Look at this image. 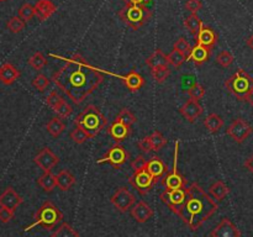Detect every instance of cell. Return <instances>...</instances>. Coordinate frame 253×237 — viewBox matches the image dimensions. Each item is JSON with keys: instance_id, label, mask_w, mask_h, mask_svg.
Here are the masks:
<instances>
[{"instance_id": "48", "label": "cell", "mask_w": 253, "mask_h": 237, "mask_svg": "<svg viewBox=\"0 0 253 237\" xmlns=\"http://www.w3.org/2000/svg\"><path fill=\"white\" fill-rule=\"evenodd\" d=\"M12 219H14V210H10L7 207L1 206V209H0V221L2 224H7Z\"/></svg>"}, {"instance_id": "43", "label": "cell", "mask_w": 253, "mask_h": 237, "mask_svg": "<svg viewBox=\"0 0 253 237\" xmlns=\"http://www.w3.org/2000/svg\"><path fill=\"white\" fill-rule=\"evenodd\" d=\"M53 111L58 115V118H67L69 115H72V113H73V108H72L66 100H62L61 103H59V105L57 106Z\"/></svg>"}, {"instance_id": "54", "label": "cell", "mask_w": 253, "mask_h": 237, "mask_svg": "<svg viewBox=\"0 0 253 237\" xmlns=\"http://www.w3.org/2000/svg\"><path fill=\"white\" fill-rule=\"evenodd\" d=\"M247 101H249L250 105H251L253 108V90L251 91V93H250V95L247 96Z\"/></svg>"}, {"instance_id": "23", "label": "cell", "mask_w": 253, "mask_h": 237, "mask_svg": "<svg viewBox=\"0 0 253 237\" xmlns=\"http://www.w3.org/2000/svg\"><path fill=\"white\" fill-rule=\"evenodd\" d=\"M20 71L11 63H4L0 67V81L5 85H11L19 79Z\"/></svg>"}, {"instance_id": "52", "label": "cell", "mask_w": 253, "mask_h": 237, "mask_svg": "<svg viewBox=\"0 0 253 237\" xmlns=\"http://www.w3.org/2000/svg\"><path fill=\"white\" fill-rule=\"evenodd\" d=\"M244 165L247 168V169H249L250 173H252L253 174V155L251 156V157H249L246 160H245Z\"/></svg>"}, {"instance_id": "3", "label": "cell", "mask_w": 253, "mask_h": 237, "mask_svg": "<svg viewBox=\"0 0 253 237\" xmlns=\"http://www.w3.org/2000/svg\"><path fill=\"white\" fill-rule=\"evenodd\" d=\"M73 122L76 126H81L83 130H85L90 138L96 137L99 132L108 125V120L104 114L93 104L86 106L78 116H76Z\"/></svg>"}, {"instance_id": "41", "label": "cell", "mask_w": 253, "mask_h": 237, "mask_svg": "<svg viewBox=\"0 0 253 237\" xmlns=\"http://www.w3.org/2000/svg\"><path fill=\"white\" fill-rule=\"evenodd\" d=\"M35 15H36L35 6H32V5L29 4V2H25V4L20 7L19 16L21 17L22 20H25V21H30Z\"/></svg>"}, {"instance_id": "17", "label": "cell", "mask_w": 253, "mask_h": 237, "mask_svg": "<svg viewBox=\"0 0 253 237\" xmlns=\"http://www.w3.org/2000/svg\"><path fill=\"white\" fill-rule=\"evenodd\" d=\"M108 133L118 143L123 142L124 140L128 137V136L132 133L130 125H126V123L121 122V121L115 120L110 126L108 127Z\"/></svg>"}, {"instance_id": "22", "label": "cell", "mask_w": 253, "mask_h": 237, "mask_svg": "<svg viewBox=\"0 0 253 237\" xmlns=\"http://www.w3.org/2000/svg\"><path fill=\"white\" fill-rule=\"evenodd\" d=\"M120 79H123L125 86L131 91V93H136V91L140 90V89L145 85V79H143V77L141 76L140 73H137L136 71H131L130 73H127L126 76L120 77Z\"/></svg>"}, {"instance_id": "33", "label": "cell", "mask_w": 253, "mask_h": 237, "mask_svg": "<svg viewBox=\"0 0 253 237\" xmlns=\"http://www.w3.org/2000/svg\"><path fill=\"white\" fill-rule=\"evenodd\" d=\"M152 77L158 84H162L167 80L168 77L170 76V68L167 66H158L156 68H152Z\"/></svg>"}, {"instance_id": "38", "label": "cell", "mask_w": 253, "mask_h": 237, "mask_svg": "<svg viewBox=\"0 0 253 237\" xmlns=\"http://www.w3.org/2000/svg\"><path fill=\"white\" fill-rule=\"evenodd\" d=\"M115 120L121 121V122L131 126L132 123H135L136 121H137V118H136L135 114H133L132 111L128 110V109H123V110L118 114V116L115 118Z\"/></svg>"}, {"instance_id": "45", "label": "cell", "mask_w": 253, "mask_h": 237, "mask_svg": "<svg viewBox=\"0 0 253 237\" xmlns=\"http://www.w3.org/2000/svg\"><path fill=\"white\" fill-rule=\"evenodd\" d=\"M173 49L182 52L183 54H185V56L188 57V54L192 51V47H190V43L184 39V37H179V39L174 42V44H173Z\"/></svg>"}, {"instance_id": "13", "label": "cell", "mask_w": 253, "mask_h": 237, "mask_svg": "<svg viewBox=\"0 0 253 237\" xmlns=\"http://www.w3.org/2000/svg\"><path fill=\"white\" fill-rule=\"evenodd\" d=\"M34 162L36 163V164L39 165V167L41 168L43 172H51V170L53 169L57 164H58L59 158H58V156L54 155V153L52 152L51 148L44 147V148H42L39 153H37L36 157H35V159H34Z\"/></svg>"}, {"instance_id": "37", "label": "cell", "mask_w": 253, "mask_h": 237, "mask_svg": "<svg viewBox=\"0 0 253 237\" xmlns=\"http://www.w3.org/2000/svg\"><path fill=\"white\" fill-rule=\"evenodd\" d=\"M150 138H151V142H152V147L155 152H158V151H160L161 148L165 147L166 143H167V140H166L165 136L157 130L153 131L152 135L150 136Z\"/></svg>"}, {"instance_id": "9", "label": "cell", "mask_w": 253, "mask_h": 237, "mask_svg": "<svg viewBox=\"0 0 253 237\" xmlns=\"http://www.w3.org/2000/svg\"><path fill=\"white\" fill-rule=\"evenodd\" d=\"M128 158H130V153L127 152V150L124 146H121L120 143L116 142V145H114L101 159L96 160V163H99V164H101V163H110L113 167L119 169L121 165L127 162Z\"/></svg>"}, {"instance_id": "6", "label": "cell", "mask_w": 253, "mask_h": 237, "mask_svg": "<svg viewBox=\"0 0 253 237\" xmlns=\"http://www.w3.org/2000/svg\"><path fill=\"white\" fill-rule=\"evenodd\" d=\"M63 220V212L56 206L52 201H44L43 204L40 206L35 214V222L32 226H40L43 227L44 230H52ZM31 226V227H32Z\"/></svg>"}, {"instance_id": "53", "label": "cell", "mask_w": 253, "mask_h": 237, "mask_svg": "<svg viewBox=\"0 0 253 237\" xmlns=\"http://www.w3.org/2000/svg\"><path fill=\"white\" fill-rule=\"evenodd\" d=\"M246 43H247V46H249L250 48H251L252 51H253V34L249 37V39L246 40Z\"/></svg>"}, {"instance_id": "24", "label": "cell", "mask_w": 253, "mask_h": 237, "mask_svg": "<svg viewBox=\"0 0 253 237\" xmlns=\"http://www.w3.org/2000/svg\"><path fill=\"white\" fill-rule=\"evenodd\" d=\"M147 170L158 182V180L162 179L163 175L168 172V167L160 157H152L147 162Z\"/></svg>"}, {"instance_id": "42", "label": "cell", "mask_w": 253, "mask_h": 237, "mask_svg": "<svg viewBox=\"0 0 253 237\" xmlns=\"http://www.w3.org/2000/svg\"><path fill=\"white\" fill-rule=\"evenodd\" d=\"M188 95L190 99H194V100H200L202 98H204L205 95V89L202 84L194 83L189 89H188Z\"/></svg>"}, {"instance_id": "55", "label": "cell", "mask_w": 253, "mask_h": 237, "mask_svg": "<svg viewBox=\"0 0 253 237\" xmlns=\"http://www.w3.org/2000/svg\"><path fill=\"white\" fill-rule=\"evenodd\" d=\"M1 1H5V0H0V2H1Z\"/></svg>"}, {"instance_id": "29", "label": "cell", "mask_w": 253, "mask_h": 237, "mask_svg": "<svg viewBox=\"0 0 253 237\" xmlns=\"http://www.w3.org/2000/svg\"><path fill=\"white\" fill-rule=\"evenodd\" d=\"M47 132L52 136V137H58L63 133V131L66 130V125H64L63 121L61 120V118H53L48 121V123L46 125Z\"/></svg>"}, {"instance_id": "51", "label": "cell", "mask_w": 253, "mask_h": 237, "mask_svg": "<svg viewBox=\"0 0 253 237\" xmlns=\"http://www.w3.org/2000/svg\"><path fill=\"white\" fill-rule=\"evenodd\" d=\"M125 4H132V5H145V6H147V5H150L151 2L153 1V0H123Z\"/></svg>"}, {"instance_id": "26", "label": "cell", "mask_w": 253, "mask_h": 237, "mask_svg": "<svg viewBox=\"0 0 253 237\" xmlns=\"http://www.w3.org/2000/svg\"><path fill=\"white\" fill-rule=\"evenodd\" d=\"M209 194L214 198L217 201H221L224 200L227 195L230 194V188L225 184L222 180H217L216 183L211 185L209 188Z\"/></svg>"}, {"instance_id": "46", "label": "cell", "mask_w": 253, "mask_h": 237, "mask_svg": "<svg viewBox=\"0 0 253 237\" xmlns=\"http://www.w3.org/2000/svg\"><path fill=\"white\" fill-rule=\"evenodd\" d=\"M62 100H63L62 96H59L58 93H57L56 90H53L51 91V93L48 94V96L46 98V104L52 109V110H54V109L59 105V103H61Z\"/></svg>"}, {"instance_id": "21", "label": "cell", "mask_w": 253, "mask_h": 237, "mask_svg": "<svg viewBox=\"0 0 253 237\" xmlns=\"http://www.w3.org/2000/svg\"><path fill=\"white\" fill-rule=\"evenodd\" d=\"M35 10H36V16L39 17L40 21H46L57 11V6L51 0H37Z\"/></svg>"}, {"instance_id": "36", "label": "cell", "mask_w": 253, "mask_h": 237, "mask_svg": "<svg viewBox=\"0 0 253 237\" xmlns=\"http://www.w3.org/2000/svg\"><path fill=\"white\" fill-rule=\"evenodd\" d=\"M46 63H47L46 57H44L41 52H36V53H34L29 58V64L32 67V68L36 69V71H41V69L46 66Z\"/></svg>"}, {"instance_id": "10", "label": "cell", "mask_w": 253, "mask_h": 237, "mask_svg": "<svg viewBox=\"0 0 253 237\" xmlns=\"http://www.w3.org/2000/svg\"><path fill=\"white\" fill-rule=\"evenodd\" d=\"M226 132L235 142L242 143L251 136V133L253 132V128L246 120H244V118H235L231 122V125L227 127Z\"/></svg>"}, {"instance_id": "40", "label": "cell", "mask_w": 253, "mask_h": 237, "mask_svg": "<svg viewBox=\"0 0 253 237\" xmlns=\"http://www.w3.org/2000/svg\"><path fill=\"white\" fill-rule=\"evenodd\" d=\"M216 63L219 64V66H221L222 68H227V67H230L234 63V56H232L231 52L229 51L220 52L216 56Z\"/></svg>"}, {"instance_id": "16", "label": "cell", "mask_w": 253, "mask_h": 237, "mask_svg": "<svg viewBox=\"0 0 253 237\" xmlns=\"http://www.w3.org/2000/svg\"><path fill=\"white\" fill-rule=\"evenodd\" d=\"M203 106L199 104V100L189 99L184 103V105L179 109V113L187 118L189 122H194L198 118L203 114Z\"/></svg>"}, {"instance_id": "15", "label": "cell", "mask_w": 253, "mask_h": 237, "mask_svg": "<svg viewBox=\"0 0 253 237\" xmlns=\"http://www.w3.org/2000/svg\"><path fill=\"white\" fill-rule=\"evenodd\" d=\"M195 37V42L199 44H203V46L208 47V48H214L215 44L219 41V35L209 26H205L203 24V26L200 27L199 32L197 34Z\"/></svg>"}, {"instance_id": "47", "label": "cell", "mask_w": 253, "mask_h": 237, "mask_svg": "<svg viewBox=\"0 0 253 237\" xmlns=\"http://www.w3.org/2000/svg\"><path fill=\"white\" fill-rule=\"evenodd\" d=\"M147 162H148V160L146 159V158L143 157L142 155H140V156H137V157H136L135 159L132 160V163H131V167H132L133 172H137V170L146 169V168H147Z\"/></svg>"}, {"instance_id": "8", "label": "cell", "mask_w": 253, "mask_h": 237, "mask_svg": "<svg viewBox=\"0 0 253 237\" xmlns=\"http://www.w3.org/2000/svg\"><path fill=\"white\" fill-rule=\"evenodd\" d=\"M128 183L133 187V189L137 190L141 195H146L147 193L151 192L153 185L157 184V180L152 177L150 172L146 169L137 170L133 172L132 175L128 177Z\"/></svg>"}, {"instance_id": "5", "label": "cell", "mask_w": 253, "mask_h": 237, "mask_svg": "<svg viewBox=\"0 0 253 237\" xmlns=\"http://www.w3.org/2000/svg\"><path fill=\"white\" fill-rule=\"evenodd\" d=\"M225 88L240 101H247V96L253 90V78L245 69L240 68L225 80Z\"/></svg>"}, {"instance_id": "25", "label": "cell", "mask_w": 253, "mask_h": 237, "mask_svg": "<svg viewBox=\"0 0 253 237\" xmlns=\"http://www.w3.org/2000/svg\"><path fill=\"white\" fill-rule=\"evenodd\" d=\"M74 183H76V178L68 169L61 170L57 174V187L62 192H67V190L71 189L74 185Z\"/></svg>"}, {"instance_id": "14", "label": "cell", "mask_w": 253, "mask_h": 237, "mask_svg": "<svg viewBox=\"0 0 253 237\" xmlns=\"http://www.w3.org/2000/svg\"><path fill=\"white\" fill-rule=\"evenodd\" d=\"M241 231L236 227V225L232 224L229 217H224L220 221V224L210 232L211 237H240Z\"/></svg>"}, {"instance_id": "35", "label": "cell", "mask_w": 253, "mask_h": 237, "mask_svg": "<svg viewBox=\"0 0 253 237\" xmlns=\"http://www.w3.org/2000/svg\"><path fill=\"white\" fill-rule=\"evenodd\" d=\"M167 59H168V64L173 66L174 68H179V67L187 61V56L183 54L182 52L173 49L169 54H167Z\"/></svg>"}, {"instance_id": "28", "label": "cell", "mask_w": 253, "mask_h": 237, "mask_svg": "<svg viewBox=\"0 0 253 237\" xmlns=\"http://www.w3.org/2000/svg\"><path fill=\"white\" fill-rule=\"evenodd\" d=\"M146 64H147L151 69L156 68V67L158 66H167L168 64L167 56L163 53L162 49L157 48L150 57H148V58H146Z\"/></svg>"}, {"instance_id": "18", "label": "cell", "mask_w": 253, "mask_h": 237, "mask_svg": "<svg viewBox=\"0 0 253 237\" xmlns=\"http://www.w3.org/2000/svg\"><path fill=\"white\" fill-rule=\"evenodd\" d=\"M210 56H211V48H208V47L203 46V44L197 43L195 47H193L190 53L188 54L187 61H193V63L195 66H202L205 62L209 61Z\"/></svg>"}, {"instance_id": "44", "label": "cell", "mask_w": 253, "mask_h": 237, "mask_svg": "<svg viewBox=\"0 0 253 237\" xmlns=\"http://www.w3.org/2000/svg\"><path fill=\"white\" fill-rule=\"evenodd\" d=\"M32 85L39 91H44L49 85V79L44 74H37L32 80Z\"/></svg>"}, {"instance_id": "30", "label": "cell", "mask_w": 253, "mask_h": 237, "mask_svg": "<svg viewBox=\"0 0 253 237\" xmlns=\"http://www.w3.org/2000/svg\"><path fill=\"white\" fill-rule=\"evenodd\" d=\"M204 126L210 133H215L224 126V120L217 114H210L204 120Z\"/></svg>"}, {"instance_id": "7", "label": "cell", "mask_w": 253, "mask_h": 237, "mask_svg": "<svg viewBox=\"0 0 253 237\" xmlns=\"http://www.w3.org/2000/svg\"><path fill=\"white\" fill-rule=\"evenodd\" d=\"M178 151H179V141H175L174 150V163H173L172 172L168 170L162 177V185L167 189H182L187 188V179L178 172Z\"/></svg>"}, {"instance_id": "19", "label": "cell", "mask_w": 253, "mask_h": 237, "mask_svg": "<svg viewBox=\"0 0 253 237\" xmlns=\"http://www.w3.org/2000/svg\"><path fill=\"white\" fill-rule=\"evenodd\" d=\"M22 198L12 189L11 187L6 188L5 192L0 195V206L7 207L10 210H16L19 205L22 204Z\"/></svg>"}, {"instance_id": "20", "label": "cell", "mask_w": 253, "mask_h": 237, "mask_svg": "<svg viewBox=\"0 0 253 237\" xmlns=\"http://www.w3.org/2000/svg\"><path fill=\"white\" fill-rule=\"evenodd\" d=\"M131 216L138 222H147L153 216V209L145 201H138L133 207H131Z\"/></svg>"}, {"instance_id": "2", "label": "cell", "mask_w": 253, "mask_h": 237, "mask_svg": "<svg viewBox=\"0 0 253 237\" xmlns=\"http://www.w3.org/2000/svg\"><path fill=\"white\" fill-rule=\"evenodd\" d=\"M185 192L187 198L184 204L175 215H178L192 231H197L217 211L219 205L198 183H193L189 188H185Z\"/></svg>"}, {"instance_id": "11", "label": "cell", "mask_w": 253, "mask_h": 237, "mask_svg": "<svg viewBox=\"0 0 253 237\" xmlns=\"http://www.w3.org/2000/svg\"><path fill=\"white\" fill-rule=\"evenodd\" d=\"M185 198H187L185 188H182V189H167L166 188V190H163L160 195V199L162 200L163 204L167 205L170 211H173L174 214H177L179 207L184 204Z\"/></svg>"}, {"instance_id": "4", "label": "cell", "mask_w": 253, "mask_h": 237, "mask_svg": "<svg viewBox=\"0 0 253 237\" xmlns=\"http://www.w3.org/2000/svg\"><path fill=\"white\" fill-rule=\"evenodd\" d=\"M121 21L132 30H138L147 24L152 17V11L145 5L125 4V6L118 12Z\"/></svg>"}, {"instance_id": "1", "label": "cell", "mask_w": 253, "mask_h": 237, "mask_svg": "<svg viewBox=\"0 0 253 237\" xmlns=\"http://www.w3.org/2000/svg\"><path fill=\"white\" fill-rule=\"evenodd\" d=\"M53 83L73 101L81 104L93 91L103 84L104 77L96 68L91 67L79 53L67 59L66 64L54 72Z\"/></svg>"}, {"instance_id": "12", "label": "cell", "mask_w": 253, "mask_h": 237, "mask_svg": "<svg viewBox=\"0 0 253 237\" xmlns=\"http://www.w3.org/2000/svg\"><path fill=\"white\" fill-rule=\"evenodd\" d=\"M135 195L125 187L119 188L110 199V202L114 205V207L120 212H126L127 210H130L132 205L135 204Z\"/></svg>"}, {"instance_id": "27", "label": "cell", "mask_w": 253, "mask_h": 237, "mask_svg": "<svg viewBox=\"0 0 253 237\" xmlns=\"http://www.w3.org/2000/svg\"><path fill=\"white\" fill-rule=\"evenodd\" d=\"M37 184L47 193L53 192L54 188L57 187V175H54L52 172H43L41 177L37 179Z\"/></svg>"}, {"instance_id": "49", "label": "cell", "mask_w": 253, "mask_h": 237, "mask_svg": "<svg viewBox=\"0 0 253 237\" xmlns=\"http://www.w3.org/2000/svg\"><path fill=\"white\" fill-rule=\"evenodd\" d=\"M202 7L203 4L200 0H187V2H185V9L192 12V14H197Z\"/></svg>"}, {"instance_id": "39", "label": "cell", "mask_w": 253, "mask_h": 237, "mask_svg": "<svg viewBox=\"0 0 253 237\" xmlns=\"http://www.w3.org/2000/svg\"><path fill=\"white\" fill-rule=\"evenodd\" d=\"M71 138L74 142L78 143V145H82V143L85 142L88 138H90V136H89L88 132H86L85 130H83L81 126H76V128L71 132Z\"/></svg>"}, {"instance_id": "32", "label": "cell", "mask_w": 253, "mask_h": 237, "mask_svg": "<svg viewBox=\"0 0 253 237\" xmlns=\"http://www.w3.org/2000/svg\"><path fill=\"white\" fill-rule=\"evenodd\" d=\"M52 237H79V232H77L73 227L67 222H63L58 229L51 234Z\"/></svg>"}, {"instance_id": "50", "label": "cell", "mask_w": 253, "mask_h": 237, "mask_svg": "<svg viewBox=\"0 0 253 237\" xmlns=\"http://www.w3.org/2000/svg\"><path fill=\"white\" fill-rule=\"evenodd\" d=\"M138 148H140L143 153H150L151 151H153L152 142H151L150 136H146V137H143L142 140L138 142Z\"/></svg>"}, {"instance_id": "31", "label": "cell", "mask_w": 253, "mask_h": 237, "mask_svg": "<svg viewBox=\"0 0 253 237\" xmlns=\"http://www.w3.org/2000/svg\"><path fill=\"white\" fill-rule=\"evenodd\" d=\"M184 26L187 27L188 31L192 35L197 36V34L199 32L200 27L203 26V21L197 14H192L190 16H188L187 19L184 20Z\"/></svg>"}, {"instance_id": "34", "label": "cell", "mask_w": 253, "mask_h": 237, "mask_svg": "<svg viewBox=\"0 0 253 237\" xmlns=\"http://www.w3.org/2000/svg\"><path fill=\"white\" fill-rule=\"evenodd\" d=\"M25 26H26V21L22 20L20 16L11 17V19L6 22L7 30H9L10 32H12V34H19V32H21L22 30L25 29Z\"/></svg>"}]
</instances>
